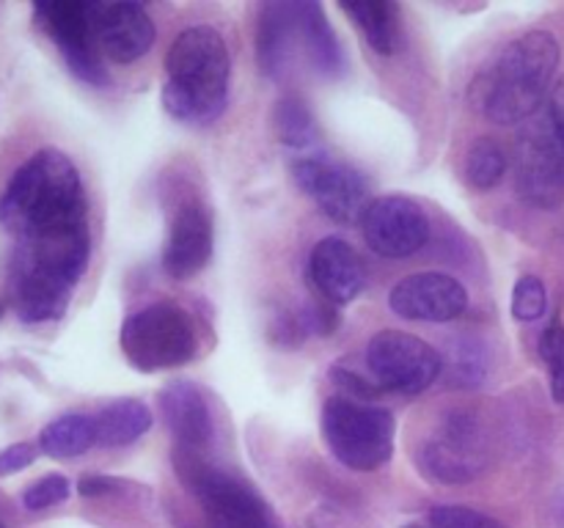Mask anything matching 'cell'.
<instances>
[{
  "instance_id": "obj_3",
  "label": "cell",
  "mask_w": 564,
  "mask_h": 528,
  "mask_svg": "<svg viewBox=\"0 0 564 528\" xmlns=\"http://www.w3.org/2000/svg\"><path fill=\"white\" fill-rule=\"evenodd\" d=\"M231 58L224 36L209 25L185 28L165 53L163 105L185 124H209L229 99Z\"/></svg>"
},
{
  "instance_id": "obj_13",
  "label": "cell",
  "mask_w": 564,
  "mask_h": 528,
  "mask_svg": "<svg viewBox=\"0 0 564 528\" xmlns=\"http://www.w3.org/2000/svg\"><path fill=\"white\" fill-rule=\"evenodd\" d=\"M516 185L523 201L554 209L564 198V146L554 127H532L518 141Z\"/></svg>"
},
{
  "instance_id": "obj_34",
  "label": "cell",
  "mask_w": 564,
  "mask_h": 528,
  "mask_svg": "<svg viewBox=\"0 0 564 528\" xmlns=\"http://www.w3.org/2000/svg\"><path fill=\"white\" fill-rule=\"evenodd\" d=\"M551 127H554L556 138L564 146V77L551 91Z\"/></svg>"
},
{
  "instance_id": "obj_11",
  "label": "cell",
  "mask_w": 564,
  "mask_h": 528,
  "mask_svg": "<svg viewBox=\"0 0 564 528\" xmlns=\"http://www.w3.org/2000/svg\"><path fill=\"white\" fill-rule=\"evenodd\" d=\"M367 245L383 258H408L430 240V218L416 198L380 196L361 218Z\"/></svg>"
},
{
  "instance_id": "obj_8",
  "label": "cell",
  "mask_w": 564,
  "mask_h": 528,
  "mask_svg": "<svg viewBox=\"0 0 564 528\" xmlns=\"http://www.w3.org/2000/svg\"><path fill=\"white\" fill-rule=\"evenodd\" d=\"M367 366L383 391L416 396L438 380L444 361L438 350L419 336L380 330L367 344Z\"/></svg>"
},
{
  "instance_id": "obj_37",
  "label": "cell",
  "mask_w": 564,
  "mask_h": 528,
  "mask_svg": "<svg viewBox=\"0 0 564 528\" xmlns=\"http://www.w3.org/2000/svg\"><path fill=\"white\" fill-rule=\"evenodd\" d=\"M0 314H3V306H0Z\"/></svg>"
},
{
  "instance_id": "obj_17",
  "label": "cell",
  "mask_w": 564,
  "mask_h": 528,
  "mask_svg": "<svg viewBox=\"0 0 564 528\" xmlns=\"http://www.w3.org/2000/svg\"><path fill=\"white\" fill-rule=\"evenodd\" d=\"M308 273H312L314 286L336 306L352 302L367 286V270H364L361 256L341 237H325L314 245L312 256H308Z\"/></svg>"
},
{
  "instance_id": "obj_31",
  "label": "cell",
  "mask_w": 564,
  "mask_h": 528,
  "mask_svg": "<svg viewBox=\"0 0 564 528\" xmlns=\"http://www.w3.org/2000/svg\"><path fill=\"white\" fill-rule=\"evenodd\" d=\"M36 446L22 440V443L9 446V449L0 451V476H11V473H20L36 460Z\"/></svg>"
},
{
  "instance_id": "obj_26",
  "label": "cell",
  "mask_w": 564,
  "mask_h": 528,
  "mask_svg": "<svg viewBox=\"0 0 564 528\" xmlns=\"http://www.w3.org/2000/svg\"><path fill=\"white\" fill-rule=\"evenodd\" d=\"M505 170L507 154L499 141H494V138H479V141H474L466 157V179L477 190H490V187L499 185L505 179Z\"/></svg>"
},
{
  "instance_id": "obj_29",
  "label": "cell",
  "mask_w": 564,
  "mask_h": 528,
  "mask_svg": "<svg viewBox=\"0 0 564 528\" xmlns=\"http://www.w3.org/2000/svg\"><path fill=\"white\" fill-rule=\"evenodd\" d=\"M549 306V295H545V284L538 275H523L512 289V317L521 322H534L545 314Z\"/></svg>"
},
{
  "instance_id": "obj_2",
  "label": "cell",
  "mask_w": 564,
  "mask_h": 528,
  "mask_svg": "<svg viewBox=\"0 0 564 528\" xmlns=\"http://www.w3.org/2000/svg\"><path fill=\"white\" fill-rule=\"evenodd\" d=\"M86 218V193L75 163L58 148H39L0 193V226L20 240Z\"/></svg>"
},
{
  "instance_id": "obj_20",
  "label": "cell",
  "mask_w": 564,
  "mask_h": 528,
  "mask_svg": "<svg viewBox=\"0 0 564 528\" xmlns=\"http://www.w3.org/2000/svg\"><path fill=\"white\" fill-rule=\"evenodd\" d=\"M295 20H297V38L303 42L306 58L312 61L314 69L323 72L325 77H336L345 72V53L336 38L334 28H330L328 16H325L323 6L306 0V3H295Z\"/></svg>"
},
{
  "instance_id": "obj_6",
  "label": "cell",
  "mask_w": 564,
  "mask_h": 528,
  "mask_svg": "<svg viewBox=\"0 0 564 528\" xmlns=\"http://www.w3.org/2000/svg\"><path fill=\"white\" fill-rule=\"evenodd\" d=\"M394 416L386 407L334 396L323 407V438L350 471H378L394 454Z\"/></svg>"
},
{
  "instance_id": "obj_21",
  "label": "cell",
  "mask_w": 564,
  "mask_h": 528,
  "mask_svg": "<svg viewBox=\"0 0 564 528\" xmlns=\"http://www.w3.org/2000/svg\"><path fill=\"white\" fill-rule=\"evenodd\" d=\"M152 410L143 405L141 399H119L110 402L108 407L94 416L97 424V446H108V449H121L147 435L152 429Z\"/></svg>"
},
{
  "instance_id": "obj_5",
  "label": "cell",
  "mask_w": 564,
  "mask_h": 528,
  "mask_svg": "<svg viewBox=\"0 0 564 528\" xmlns=\"http://www.w3.org/2000/svg\"><path fill=\"white\" fill-rule=\"evenodd\" d=\"M174 468L185 487L196 495L209 528H275L268 504L251 484L224 468L209 465L202 451H174Z\"/></svg>"
},
{
  "instance_id": "obj_28",
  "label": "cell",
  "mask_w": 564,
  "mask_h": 528,
  "mask_svg": "<svg viewBox=\"0 0 564 528\" xmlns=\"http://www.w3.org/2000/svg\"><path fill=\"white\" fill-rule=\"evenodd\" d=\"M66 498H69V479L64 473H47V476L28 484L25 493H22V506L28 512H44L64 504Z\"/></svg>"
},
{
  "instance_id": "obj_12",
  "label": "cell",
  "mask_w": 564,
  "mask_h": 528,
  "mask_svg": "<svg viewBox=\"0 0 564 528\" xmlns=\"http://www.w3.org/2000/svg\"><path fill=\"white\" fill-rule=\"evenodd\" d=\"M36 16L53 36L72 75L80 77L88 86H108L110 75L97 53V36H94L88 3H39Z\"/></svg>"
},
{
  "instance_id": "obj_30",
  "label": "cell",
  "mask_w": 564,
  "mask_h": 528,
  "mask_svg": "<svg viewBox=\"0 0 564 528\" xmlns=\"http://www.w3.org/2000/svg\"><path fill=\"white\" fill-rule=\"evenodd\" d=\"M540 352L551 374V394L554 402L564 405V324L554 322L540 339Z\"/></svg>"
},
{
  "instance_id": "obj_7",
  "label": "cell",
  "mask_w": 564,
  "mask_h": 528,
  "mask_svg": "<svg viewBox=\"0 0 564 528\" xmlns=\"http://www.w3.org/2000/svg\"><path fill=\"white\" fill-rule=\"evenodd\" d=\"M121 352L138 372L176 369L196 355V324L176 302H152L124 319Z\"/></svg>"
},
{
  "instance_id": "obj_14",
  "label": "cell",
  "mask_w": 564,
  "mask_h": 528,
  "mask_svg": "<svg viewBox=\"0 0 564 528\" xmlns=\"http://www.w3.org/2000/svg\"><path fill=\"white\" fill-rule=\"evenodd\" d=\"M389 308L408 322H452L468 308V292L446 273H413L391 289Z\"/></svg>"
},
{
  "instance_id": "obj_18",
  "label": "cell",
  "mask_w": 564,
  "mask_h": 528,
  "mask_svg": "<svg viewBox=\"0 0 564 528\" xmlns=\"http://www.w3.org/2000/svg\"><path fill=\"white\" fill-rule=\"evenodd\" d=\"M160 407L180 449L202 451L213 440V413L193 383L176 380L160 394Z\"/></svg>"
},
{
  "instance_id": "obj_33",
  "label": "cell",
  "mask_w": 564,
  "mask_h": 528,
  "mask_svg": "<svg viewBox=\"0 0 564 528\" xmlns=\"http://www.w3.org/2000/svg\"><path fill=\"white\" fill-rule=\"evenodd\" d=\"M334 383L339 385L341 391H347L350 396H358V399H372L375 396V388L369 383H364L361 377H358L356 372H347V369L341 366H334Z\"/></svg>"
},
{
  "instance_id": "obj_22",
  "label": "cell",
  "mask_w": 564,
  "mask_h": 528,
  "mask_svg": "<svg viewBox=\"0 0 564 528\" xmlns=\"http://www.w3.org/2000/svg\"><path fill=\"white\" fill-rule=\"evenodd\" d=\"M91 446H97V424H94V416H83V413H66L39 432V449L55 460L80 457Z\"/></svg>"
},
{
  "instance_id": "obj_19",
  "label": "cell",
  "mask_w": 564,
  "mask_h": 528,
  "mask_svg": "<svg viewBox=\"0 0 564 528\" xmlns=\"http://www.w3.org/2000/svg\"><path fill=\"white\" fill-rule=\"evenodd\" d=\"M297 20L295 3H264L257 25V61L270 80H281L295 53Z\"/></svg>"
},
{
  "instance_id": "obj_25",
  "label": "cell",
  "mask_w": 564,
  "mask_h": 528,
  "mask_svg": "<svg viewBox=\"0 0 564 528\" xmlns=\"http://www.w3.org/2000/svg\"><path fill=\"white\" fill-rule=\"evenodd\" d=\"M273 127L279 141L290 148H308L317 141V121H314L308 105L301 97H295V94L279 99L273 113Z\"/></svg>"
},
{
  "instance_id": "obj_1",
  "label": "cell",
  "mask_w": 564,
  "mask_h": 528,
  "mask_svg": "<svg viewBox=\"0 0 564 528\" xmlns=\"http://www.w3.org/2000/svg\"><path fill=\"white\" fill-rule=\"evenodd\" d=\"M88 256V220L20 237L9 267V292L22 322L58 319L86 273Z\"/></svg>"
},
{
  "instance_id": "obj_16",
  "label": "cell",
  "mask_w": 564,
  "mask_h": 528,
  "mask_svg": "<svg viewBox=\"0 0 564 528\" xmlns=\"http://www.w3.org/2000/svg\"><path fill=\"white\" fill-rule=\"evenodd\" d=\"M97 44L113 64H132L154 44V22L141 3H88Z\"/></svg>"
},
{
  "instance_id": "obj_9",
  "label": "cell",
  "mask_w": 564,
  "mask_h": 528,
  "mask_svg": "<svg viewBox=\"0 0 564 528\" xmlns=\"http://www.w3.org/2000/svg\"><path fill=\"white\" fill-rule=\"evenodd\" d=\"M292 176L301 190L336 223H356L369 207L364 176L328 154H303L292 163Z\"/></svg>"
},
{
  "instance_id": "obj_35",
  "label": "cell",
  "mask_w": 564,
  "mask_h": 528,
  "mask_svg": "<svg viewBox=\"0 0 564 528\" xmlns=\"http://www.w3.org/2000/svg\"><path fill=\"white\" fill-rule=\"evenodd\" d=\"M554 517H556V526L564 528V487L560 490V495L554 498Z\"/></svg>"
},
{
  "instance_id": "obj_15",
  "label": "cell",
  "mask_w": 564,
  "mask_h": 528,
  "mask_svg": "<svg viewBox=\"0 0 564 528\" xmlns=\"http://www.w3.org/2000/svg\"><path fill=\"white\" fill-rule=\"evenodd\" d=\"M213 212L198 198H187L171 218L163 248V267L174 280H187L207 267L213 256Z\"/></svg>"
},
{
  "instance_id": "obj_27",
  "label": "cell",
  "mask_w": 564,
  "mask_h": 528,
  "mask_svg": "<svg viewBox=\"0 0 564 528\" xmlns=\"http://www.w3.org/2000/svg\"><path fill=\"white\" fill-rule=\"evenodd\" d=\"M430 526L433 528H507L496 517L471 509L463 504H441L430 509Z\"/></svg>"
},
{
  "instance_id": "obj_10",
  "label": "cell",
  "mask_w": 564,
  "mask_h": 528,
  "mask_svg": "<svg viewBox=\"0 0 564 528\" xmlns=\"http://www.w3.org/2000/svg\"><path fill=\"white\" fill-rule=\"evenodd\" d=\"M482 432L471 413H452L441 432L427 440L419 457V468L435 484H468L482 473Z\"/></svg>"
},
{
  "instance_id": "obj_36",
  "label": "cell",
  "mask_w": 564,
  "mask_h": 528,
  "mask_svg": "<svg viewBox=\"0 0 564 528\" xmlns=\"http://www.w3.org/2000/svg\"><path fill=\"white\" fill-rule=\"evenodd\" d=\"M0 528H6V526H3V520H0Z\"/></svg>"
},
{
  "instance_id": "obj_24",
  "label": "cell",
  "mask_w": 564,
  "mask_h": 528,
  "mask_svg": "<svg viewBox=\"0 0 564 528\" xmlns=\"http://www.w3.org/2000/svg\"><path fill=\"white\" fill-rule=\"evenodd\" d=\"M446 355V377L457 388H477L488 377V352L474 336H457Z\"/></svg>"
},
{
  "instance_id": "obj_4",
  "label": "cell",
  "mask_w": 564,
  "mask_h": 528,
  "mask_svg": "<svg viewBox=\"0 0 564 528\" xmlns=\"http://www.w3.org/2000/svg\"><path fill=\"white\" fill-rule=\"evenodd\" d=\"M560 58V42L549 31H529L507 44L494 69L485 75V116L494 124H518L529 119L549 97Z\"/></svg>"
},
{
  "instance_id": "obj_23",
  "label": "cell",
  "mask_w": 564,
  "mask_h": 528,
  "mask_svg": "<svg viewBox=\"0 0 564 528\" xmlns=\"http://www.w3.org/2000/svg\"><path fill=\"white\" fill-rule=\"evenodd\" d=\"M341 11L356 20L369 47L380 55H391L400 44V9L383 0H361V3H341Z\"/></svg>"
},
{
  "instance_id": "obj_32",
  "label": "cell",
  "mask_w": 564,
  "mask_h": 528,
  "mask_svg": "<svg viewBox=\"0 0 564 528\" xmlns=\"http://www.w3.org/2000/svg\"><path fill=\"white\" fill-rule=\"evenodd\" d=\"M124 484L127 482L113 476H83L80 482H77V493H80L83 498H99V495L119 493V490H124Z\"/></svg>"
}]
</instances>
